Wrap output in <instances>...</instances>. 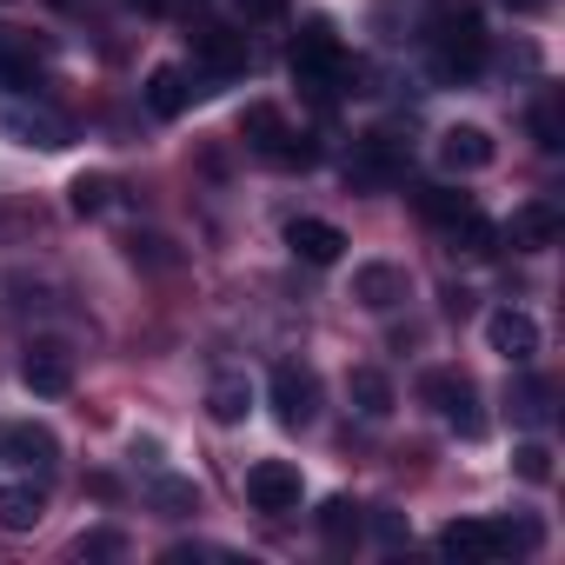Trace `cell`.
Segmentation results:
<instances>
[{
  "instance_id": "cell-1",
  "label": "cell",
  "mask_w": 565,
  "mask_h": 565,
  "mask_svg": "<svg viewBox=\"0 0 565 565\" xmlns=\"http://www.w3.org/2000/svg\"><path fill=\"white\" fill-rule=\"evenodd\" d=\"M426 47H433V74L439 81H472L486 74V21L472 14V0H433V28H426Z\"/></svg>"
},
{
  "instance_id": "cell-2",
  "label": "cell",
  "mask_w": 565,
  "mask_h": 565,
  "mask_svg": "<svg viewBox=\"0 0 565 565\" xmlns=\"http://www.w3.org/2000/svg\"><path fill=\"white\" fill-rule=\"evenodd\" d=\"M545 532L532 519H452L439 532L446 558H505V552H532Z\"/></svg>"
},
{
  "instance_id": "cell-3",
  "label": "cell",
  "mask_w": 565,
  "mask_h": 565,
  "mask_svg": "<svg viewBox=\"0 0 565 565\" xmlns=\"http://www.w3.org/2000/svg\"><path fill=\"white\" fill-rule=\"evenodd\" d=\"M287 67H294V81H300L313 100H333L340 81H347V47H340V34H333L327 21H307L300 41H294V54H287Z\"/></svg>"
},
{
  "instance_id": "cell-4",
  "label": "cell",
  "mask_w": 565,
  "mask_h": 565,
  "mask_svg": "<svg viewBox=\"0 0 565 565\" xmlns=\"http://www.w3.org/2000/svg\"><path fill=\"white\" fill-rule=\"evenodd\" d=\"M419 399L459 433V439H486V406H479V386L459 373V366H433L426 380H419Z\"/></svg>"
},
{
  "instance_id": "cell-5",
  "label": "cell",
  "mask_w": 565,
  "mask_h": 565,
  "mask_svg": "<svg viewBox=\"0 0 565 565\" xmlns=\"http://www.w3.org/2000/svg\"><path fill=\"white\" fill-rule=\"evenodd\" d=\"M239 134H246V147H253L259 160H273V167H307V160H313L307 134H294L287 114H279L273 100H253V107L239 114Z\"/></svg>"
},
{
  "instance_id": "cell-6",
  "label": "cell",
  "mask_w": 565,
  "mask_h": 565,
  "mask_svg": "<svg viewBox=\"0 0 565 565\" xmlns=\"http://www.w3.org/2000/svg\"><path fill=\"white\" fill-rule=\"evenodd\" d=\"M266 399H273V413H279V426H313L320 419V373L313 366H300V360H279L273 373H266Z\"/></svg>"
},
{
  "instance_id": "cell-7",
  "label": "cell",
  "mask_w": 565,
  "mask_h": 565,
  "mask_svg": "<svg viewBox=\"0 0 565 565\" xmlns=\"http://www.w3.org/2000/svg\"><path fill=\"white\" fill-rule=\"evenodd\" d=\"M300 499H307V486H300V466H287V459H259L246 472V505L253 512L287 519V512H300Z\"/></svg>"
},
{
  "instance_id": "cell-8",
  "label": "cell",
  "mask_w": 565,
  "mask_h": 565,
  "mask_svg": "<svg viewBox=\"0 0 565 565\" xmlns=\"http://www.w3.org/2000/svg\"><path fill=\"white\" fill-rule=\"evenodd\" d=\"M347 180H353V186H366V193H380V186H399V180H406V147H399V140H386V134H366V140H353Z\"/></svg>"
},
{
  "instance_id": "cell-9",
  "label": "cell",
  "mask_w": 565,
  "mask_h": 565,
  "mask_svg": "<svg viewBox=\"0 0 565 565\" xmlns=\"http://www.w3.org/2000/svg\"><path fill=\"white\" fill-rule=\"evenodd\" d=\"M21 386H28L34 399H67V393H74V353L54 347V340H34L28 360H21Z\"/></svg>"
},
{
  "instance_id": "cell-10",
  "label": "cell",
  "mask_w": 565,
  "mask_h": 565,
  "mask_svg": "<svg viewBox=\"0 0 565 565\" xmlns=\"http://www.w3.org/2000/svg\"><path fill=\"white\" fill-rule=\"evenodd\" d=\"M353 300H360L366 313H393V307L413 300V279H406V266H393V259H366V266H353Z\"/></svg>"
},
{
  "instance_id": "cell-11",
  "label": "cell",
  "mask_w": 565,
  "mask_h": 565,
  "mask_svg": "<svg viewBox=\"0 0 565 565\" xmlns=\"http://www.w3.org/2000/svg\"><path fill=\"white\" fill-rule=\"evenodd\" d=\"M492 153H499V147H492V134H486V127H472V120H466V127H446V134H439V147H433L439 173H486V167H492Z\"/></svg>"
},
{
  "instance_id": "cell-12",
  "label": "cell",
  "mask_w": 565,
  "mask_h": 565,
  "mask_svg": "<svg viewBox=\"0 0 565 565\" xmlns=\"http://www.w3.org/2000/svg\"><path fill=\"white\" fill-rule=\"evenodd\" d=\"M558 233H565V220H558L552 200H525V206H512V220L499 226V239H512L519 253H545V246H558Z\"/></svg>"
},
{
  "instance_id": "cell-13",
  "label": "cell",
  "mask_w": 565,
  "mask_h": 565,
  "mask_svg": "<svg viewBox=\"0 0 565 565\" xmlns=\"http://www.w3.org/2000/svg\"><path fill=\"white\" fill-rule=\"evenodd\" d=\"M486 340H492V353H499L505 366H532V360H539V327H532V313H519V307L486 313Z\"/></svg>"
},
{
  "instance_id": "cell-14",
  "label": "cell",
  "mask_w": 565,
  "mask_h": 565,
  "mask_svg": "<svg viewBox=\"0 0 565 565\" xmlns=\"http://www.w3.org/2000/svg\"><path fill=\"white\" fill-rule=\"evenodd\" d=\"M0 127H8L21 147H41V153H61V147L74 140V127H67L54 107H8V114H0Z\"/></svg>"
},
{
  "instance_id": "cell-15",
  "label": "cell",
  "mask_w": 565,
  "mask_h": 565,
  "mask_svg": "<svg viewBox=\"0 0 565 565\" xmlns=\"http://www.w3.org/2000/svg\"><path fill=\"white\" fill-rule=\"evenodd\" d=\"M287 246H294L307 266H340V253H347V233H340L333 220H313V213H300V220H287Z\"/></svg>"
},
{
  "instance_id": "cell-16",
  "label": "cell",
  "mask_w": 565,
  "mask_h": 565,
  "mask_svg": "<svg viewBox=\"0 0 565 565\" xmlns=\"http://www.w3.org/2000/svg\"><path fill=\"white\" fill-rule=\"evenodd\" d=\"M47 519V486L41 479H8L0 486V532H34Z\"/></svg>"
},
{
  "instance_id": "cell-17",
  "label": "cell",
  "mask_w": 565,
  "mask_h": 565,
  "mask_svg": "<svg viewBox=\"0 0 565 565\" xmlns=\"http://www.w3.org/2000/svg\"><path fill=\"white\" fill-rule=\"evenodd\" d=\"M193 61H200L213 81H233V74H246V34L200 28V34H193Z\"/></svg>"
},
{
  "instance_id": "cell-18",
  "label": "cell",
  "mask_w": 565,
  "mask_h": 565,
  "mask_svg": "<svg viewBox=\"0 0 565 565\" xmlns=\"http://www.w3.org/2000/svg\"><path fill=\"white\" fill-rule=\"evenodd\" d=\"M347 399H353V413H360L366 426H386L393 406H399V399H393V380H386L380 366H353V373H347Z\"/></svg>"
},
{
  "instance_id": "cell-19",
  "label": "cell",
  "mask_w": 565,
  "mask_h": 565,
  "mask_svg": "<svg viewBox=\"0 0 565 565\" xmlns=\"http://www.w3.org/2000/svg\"><path fill=\"white\" fill-rule=\"evenodd\" d=\"M147 505H153L160 519H193V512H200V486L153 466V472H147Z\"/></svg>"
},
{
  "instance_id": "cell-20",
  "label": "cell",
  "mask_w": 565,
  "mask_h": 565,
  "mask_svg": "<svg viewBox=\"0 0 565 565\" xmlns=\"http://www.w3.org/2000/svg\"><path fill=\"white\" fill-rule=\"evenodd\" d=\"M147 107H153L160 120H180V114L193 107V74H186V67H153V74H147Z\"/></svg>"
},
{
  "instance_id": "cell-21",
  "label": "cell",
  "mask_w": 565,
  "mask_h": 565,
  "mask_svg": "<svg viewBox=\"0 0 565 565\" xmlns=\"http://www.w3.org/2000/svg\"><path fill=\"white\" fill-rule=\"evenodd\" d=\"M206 413H213L220 426H239V419L253 413V380H246V373H213V380H206Z\"/></svg>"
},
{
  "instance_id": "cell-22",
  "label": "cell",
  "mask_w": 565,
  "mask_h": 565,
  "mask_svg": "<svg viewBox=\"0 0 565 565\" xmlns=\"http://www.w3.org/2000/svg\"><path fill=\"white\" fill-rule=\"evenodd\" d=\"M0 452H14L21 466H54L61 459V439L47 426H0Z\"/></svg>"
},
{
  "instance_id": "cell-23",
  "label": "cell",
  "mask_w": 565,
  "mask_h": 565,
  "mask_svg": "<svg viewBox=\"0 0 565 565\" xmlns=\"http://www.w3.org/2000/svg\"><path fill=\"white\" fill-rule=\"evenodd\" d=\"M419 213L433 220V226H459V220H472L479 206H472V193H452V186H419Z\"/></svg>"
},
{
  "instance_id": "cell-24",
  "label": "cell",
  "mask_w": 565,
  "mask_h": 565,
  "mask_svg": "<svg viewBox=\"0 0 565 565\" xmlns=\"http://www.w3.org/2000/svg\"><path fill=\"white\" fill-rule=\"evenodd\" d=\"M512 419H519V426H532V433H539V426H545V419H552V386H545V380H532V373H525V380H519V386H512Z\"/></svg>"
},
{
  "instance_id": "cell-25",
  "label": "cell",
  "mask_w": 565,
  "mask_h": 565,
  "mask_svg": "<svg viewBox=\"0 0 565 565\" xmlns=\"http://www.w3.org/2000/svg\"><path fill=\"white\" fill-rule=\"evenodd\" d=\"M360 525H366V519H360L353 499H327V505H320V532H327V545H353Z\"/></svg>"
},
{
  "instance_id": "cell-26",
  "label": "cell",
  "mask_w": 565,
  "mask_h": 565,
  "mask_svg": "<svg viewBox=\"0 0 565 565\" xmlns=\"http://www.w3.org/2000/svg\"><path fill=\"white\" fill-rule=\"evenodd\" d=\"M127 253H134V266H153V273H173V266H180V253H173L167 233H134Z\"/></svg>"
},
{
  "instance_id": "cell-27",
  "label": "cell",
  "mask_w": 565,
  "mask_h": 565,
  "mask_svg": "<svg viewBox=\"0 0 565 565\" xmlns=\"http://www.w3.org/2000/svg\"><path fill=\"white\" fill-rule=\"evenodd\" d=\"M0 87H8V94H34V87H41V67H34V54L0 47Z\"/></svg>"
},
{
  "instance_id": "cell-28",
  "label": "cell",
  "mask_w": 565,
  "mask_h": 565,
  "mask_svg": "<svg viewBox=\"0 0 565 565\" xmlns=\"http://www.w3.org/2000/svg\"><path fill=\"white\" fill-rule=\"evenodd\" d=\"M107 206H114V180H107V173H81V180H74V213L94 220V213H107Z\"/></svg>"
},
{
  "instance_id": "cell-29",
  "label": "cell",
  "mask_w": 565,
  "mask_h": 565,
  "mask_svg": "<svg viewBox=\"0 0 565 565\" xmlns=\"http://www.w3.org/2000/svg\"><path fill=\"white\" fill-rule=\"evenodd\" d=\"M512 472L532 479V486H545V479H552V446H545V439H525V446L512 452Z\"/></svg>"
},
{
  "instance_id": "cell-30",
  "label": "cell",
  "mask_w": 565,
  "mask_h": 565,
  "mask_svg": "<svg viewBox=\"0 0 565 565\" xmlns=\"http://www.w3.org/2000/svg\"><path fill=\"white\" fill-rule=\"evenodd\" d=\"M532 140H539L545 153H558V147H565V127H558V100H552V94L532 107Z\"/></svg>"
},
{
  "instance_id": "cell-31",
  "label": "cell",
  "mask_w": 565,
  "mask_h": 565,
  "mask_svg": "<svg viewBox=\"0 0 565 565\" xmlns=\"http://www.w3.org/2000/svg\"><path fill=\"white\" fill-rule=\"evenodd\" d=\"M452 239H459L466 253H499V226H492L486 213H472V220H459V226H452Z\"/></svg>"
},
{
  "instance_id": "cell-32",
  "label": "cell",
  "mask_w": 565,
  "mask_h": 565,
  "mask_svg": "<svg viewBox=\"0 0 565 565\" xmlns=\"http://www.w3.org/2000/svg\"><path fill=\"white\" fill-rule=\"evenodd\" d=\"M373 532H380V545H406L413 539V525L399 512H386V505H373Z\"/></svg>"
},
{
  "instance_id": "cell-33",
  "label": "cell",
  "mask_w": 565,
  "mask_h": 565,
  "mask_svg": "<svg viewBox=\"0 0 565 565\" xmlns=\"http://www.w3.org/2000/svg\"><path fill=\"white\" fill-rule=\"evenodd\" d=\"M74 552H81V558H120L127 545H120V532H87V539H81Z\"/></svg>"
},
{
  "instance_id": "cell-34",
  "label": "cell",
  "mask_w": 565,
  "mask_h": 565,
  "mask_svg": "<svg viewBox=\"0 0 565 565\" xmlns=\"http://www.w3.org/2000/svg\"><path fill=\"white\" fill-rule=\"evenodd\" d=\"M239 14L246 21H279V14H287V0H239Z\"/></svg>"
},
{
  "instance_id": "cell-35",
  "label": "cell",
  "mask_w": 565,
  "mask_h": 565,
  "mask_svg": "<svg viewBox=\"0 0 565 565\" xmlns=\"http://www.w3.org/2000/svg\"><path fill=\"white\" fill-rule=\"evenodd\" d=\"M499 8H505V14H545L552 0H499Z\"/></svg>"
},
{
  "instance_id": "cell-36",
  "label": "cell",
  "mask_w": 565,
  "mask_h": 565,
  "mask_svg": "<svg viewBox=\"0 0 565 565\" xmlns=\"http://www.w3.org/2000/svg\"><path fill=\"white\" fill-rule=\"evenodd\" d=\"M0 8H14V0H0Z\"/></svg>"
}]
</instances>
